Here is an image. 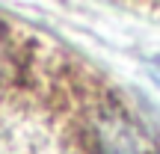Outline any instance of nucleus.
Segmentation results:
<instances>
[{"instance_id":"1","label":"nucleus","mask_w":160,"mask_h":154,"mask_svg":"<svg viewBox=\"0 0 160 154\" xmlns=\"http://www.w3.org/2000/svg\"><path fill=\"white\" fill-rule=\"evenodd\" d=\"M154 77H157V80H160V62H157V65H154Z\"/></svg>"}]
</instances>
